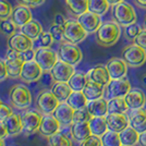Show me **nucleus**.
<instances>
[{
    "instance_id": "obj_1",
    "label": "nucleus",
    "mask_w": 146,
    "mask_h": 146,
    "mask_svg": "<svg viewBox=\"0 0 146 146\" xmlns=\"http://www.w3.org/2000/svg\"><path fill=\"white\" fill-rule=\"evenodd\" d=\"M121 36V25L116 21H107L96 32V42L103 47L113 46Z\"/></svg>"
},
{
    "instance_id": "obj_2",
    "label": "nucleus",
    "mask_w": 146,
    "mask_h": 146,
    "mask_svg": "<svg viewBox=\"0 0 146 146\" xmlns=\"http://www.w3.org/2000/svg\"><path fill=\"white\" fill-rule=\"evenodd\" d=\"M112 18L118 24L125 27L133 23H136L137 15L132 5L125 1H121L112 7Z\"/></svg>"
},
{
    "instance_id": "obj_3",
    "label": "nucleus",
    "mask_w": 146,
    "mask_h": 146,
    "mask_svg": "<svg viewBox=\"0 0 146 146\" xmlns=\"http://www.w3.org/2000/svg\"><path fill=\"white\" fill-rule=\"evenodd\" d=\"M11 106L17 109H25L32 104V93L27 86L17 84L11 87L9 93Z\"/></svg>"
},
{
    "instance_id": "obj_4",
    "label": "nucleus",
    "mask_w": 146,
    "mask_h": 146,
    "mask_svg": "<svg viewBox=\"0 0 146 146\" xmlns=\"http://www.w3.org/2000/svg\"><path fill=\"white\" fill-rule=\"evenodd\" d=\"M58 59L64 61L71 66H76L83 59L82 50L76 44H71L68 42H63L60 44L58 48Z\"/></svg>"
},
{
    "instance_id": "obj_5",
    "label": "nucleus",
    "mask_w": 146,
    "mask_h": 146,
    "mask_svg": "<svg viewBox=\"0 0 146 146\" xmlns=\"http://www.w3.org/2000/svg\"><path fill=\"white\" fill-rule=\"evenodd\" d=\"M122 59L125 61L129 67H142L146 62V50L136 44H131L123 48Z\"/></svg>"
},
{
    "instance_id": "obj_6",
    "label": "nucleus",
    "mask_w": 146,
    "mask_h": 146,
    "mask_svg": "<svg viewBox=\"0 0 146 146\" xmlns=\"http://www.w3.org/2000/svg\"><path fill=\"white\" fill-rule=\"evenodd\" d=\"M131 90V84L128 78L122 79L111 80L110 83L105 87L106 93V99H112V98H124V96Z\"/></svg>"
},
{
    "instance_id": "obj_7",
    "label": "nucleus",
    "mask_w": 146,
    "mask_h": 146,
    "mask_svg": "<svg viewBox=\"0 0 146 146\" xmlns=\"http://www.w3.org/2000/svg\"><path fill=\"white\" fill-rule=\"evenodd\" d=\"M24 62L25 60L22 56V52L9 48L6 57L7 70H8L9 78H11V79L20 78Z\"/></svg>"
},
{
    "instance_id": "obj_8",
    "label": "nucleus",
    "mask_w": 146,
    "mask_h": 146,
    "mask_svg": "<svg viewBox=\"0 0 146 146\" xmlns=\"http://www.w3.org/2000/svg\"><path fill=\"white\" fill-rule=\"evenodd\" d=\"M64 27V42L71 44H79L87 36V32L79 23V21H67Z\"/></svg>"
},
{
    "instance_id": "obj_9",
    "label": "nucleus",
    "mask_w": 146,
    "mask_h": 146,
    "mask_svg": "<svg viewBox=\"0 0 146 146\" xmlns=\"http://www.w3.org/2000/svg\"><path fill=\"white\" fill-rule=\"evenodd\" d=\"M43 120V115L40 111L36 110H29L22 115V125L23 130L22 133L24 135H31L38 131L40 123Z\"/></svg>"
},
{
    "instance_id": "obj_10",
    "label": "nucleus",
    "mask_w": 146,
    "mask_h": 146,
    "mask_svg": "<svg viewBox=\"0 0 146 146\" xmlns=\"http://www.w3.org/2000/svg\"><path fill=\"white\" fill-rule=\"evenodd\" d=\"M60 102L55 96V94L51 91L42 92L36 99V107L38 111H40L44 115H50L58 107Z\"/></svg>"
},
{
    "instance_id": "obj_11",
    "label": "nucleus",
    "mask_w": 146,
    "mask_h": 146,
    "mask_svg": "<svg viewBox=\"0 0 146 146\" xmlns=\"http://www.w3.org/2000/svg\"><path fill=\"white\" fill-rule=\"evenodd\" d=\"M34 60L40 66L43 71H50L56 64V62L58 61V54L50 47L49 48L39 47L35 51Z\"/></svg>"
},
{
    "instance_id": "obj_12",
    "label": "nucleus",
    "mask_w": 146,
    "mask_h": 146,
    "mask_svg": "<svg viewBox=\"0 0 146 146\" xmlns=\"http://www.w3.org/2000/svg\"><path fill=\"white\" fill-rule=\"evenodd\" d=\"M74 72V66H71L64 61L58 60L50 70V75L55 82H68Z\"/></svg>"
},
{
    "instance_id": "obj_13",
    "label": "nucleus",
    "mask_w": 146,
    "mask_h": 146,
    "mask_svg": "<svg viewBox=\"0 0 146 146\" xmlns=\"http://www.w3.org/2000/svg\"><path fill=\"white\" fill-rule=\"evenodd\" d=\"M42 74H43V69L36 61H25L23 68H22V71H21L20 79L25 83H33L40 79Z\"/></svg>"
},
{
    "instance_id": "obj_14",
    "label": "nucleus",
    "mask_w": 146,
    "mask_h": 146,
    "mask_svg": "<svg viewBox=\"0 0 146 146\" xmlns=\"http://www.w3.org/2000/svg\"><path fill=\"white\" fill-rule=\"evenodd\" d=\"M78 21H79L80 24L84 27V30L87 32V34L96 33L98 29L100 27V25L103 24L102 23V15H98V14L93 13L91 11H86L85 13L79 15Z\"/></svg>"
},
{
    "instance_id": "obj_15",
    "label": "nucleus",
    "mask_w": 146,
    "mask_h": 146,
    "mask_svg": "<svg viewBox=\"0 0 146 146\" xmlns=\"http://www.w3.org/2000/svg\"><path fill=\"white\" fill-rule=\"evenodd\" d=\"M52 116L59 121L61 127H69L73 123V116H74V109L66 102L60 103L58 107L52 112Z\"/></svg>"
},
{
    "instance_id": "obj_16",
    "label": "nucleus",
    "mask_w": 146,
    "mask_h": 146,
    "mask_svg": "<svg viewBox=\"0 0 146 146\" xmlns=\"http://www.w3.org/2000/svg\"><path fill=\"white\" fill-rule=\"evenodd\" d=\"M106 68L109 72L111 80L122 79L128 72V64L121 58H111L106 63Z\"/></svg>"
},
{
    "instance_id": "obj_17",
    "label": "nucleus",
    "mask_w": 146,
    "mask_h": 146,
    "mask_svg": "<svg viewBox=\"0 0 146 146\" xmlns=\"http://www.w3.org/2000/svg\"><path fill=\"white\" fill-rule=\"evenodd\" d=\"M108 130L112 132L120 133L130 125L129 117L125 113H108L106 116Z\"/></svg>"
},
{
    "instance_id": "obj_18",
    "label": "nucleus",
    "mask_w": 146,
    "mask_h": 146,
    "mask_svg": "<svg viewBox=\"0 0 146 146\" xmlns=\"http://www.w3.org/2000/svg\"><path fill=\"white\" fill-rule=\"evenodd\" d=\"M8 47L10 49H14L17 51L23 52L25 50L33 48V39L24 35L22 32L15 33L8 39Z\"/></svg>"
},
{
    "instance_id": "obj_19",
    "label": "nucleus",
    "mask_w": 146,
    "mask_h": 146,
    "mask_svg": "<svg viewBox=\"0 0 146 146\" xmlns=\"http://www.w3.org/2000/svg\"><path fill=\"white\" fill-rule=\"evenodd\" d=\"M124 100L128 105L129 109L137 110L145 106L146 95L141 88H131L124 96Z\"/></svg>"
},
{
    "instance_id": "obj_20",
    "label": "nucleus",
    "mask_w": 146,
    "mask_h": 146,
    "mask_svg": "<svg viewBox=\"0 0 146 146\" xmlns=\"http://www.w3.org/2000/svg\"><path fill=\"white\" fill-rule=\"evenodd\" d=\"M61 124L59 121L52 116V113L50 115H45L43 116V120L40 123V127L38 129V132L40 135H43L45 137H50L51 135L59 132Z\"/></svg>"
},
{
    "instance_id": "obj_21",
    "label": "nucleus",
    "mask_w": 146,
    "mask_h": 146,
    "mask_svg": "<svg viewBox=\"0 0 146 146\" xmlns=\"http://www.w3.org/2000/svg\"><path fill=\"white\" fill-rule=\"evenodd\" d=\"M87 76L90 81H93L95 83H98L100 85L106 86L108 85L111 81V78L109 75V72L107 70L106 66L103 64H97L87 72Z\"/></svg>"
},
{
    "instance_id": "obj_22",
    "label": "nucleus",
    "mask_w": 146,
    "mask_h": 146,
    "mask_svg": "<svg viewBox=\"0 0 146 146\" xmlns=\"http://www.w3.org/2000/svg\"><path fill=\"white\" fill-rule=\"evenodd\" d=\"M10 19L17 26L22 27L23 25L32 20V12H31L30 7L25 5H18L17 7H14Z\"/></svg>"
},
{
    "instance_id": "obj_23",
    "label": "nucleus",
    "mask_w": 146,
    "mask_h": 146,
    "mask_svg": "<svg viewBox=\"0 0 146 146\" xmlns=\"http://www.w3.org/2000/svg\"><path fill=\"white\" fill-rule=\"evenodd\" d=\"M86 108L92 117H106L108 115V99L102 97L88 100Z\"/></svg>"
},
{
    "instance_id": "obj_24",
    "label": "nucleus",
    "mask_w": 146,
    "mask_h": 146,
    "mask_svg": "<svg viewBox=\"0 0 146 146\" xmlns=\"http://www.w3.org/2000/svg\"><path fill=\"white\" fill-rule=\"evenodd\" d=\"M130 127L136 130L139 133H143L146 131V110L141 108L133 110L129 116Z\"/></svg>"
},
{
    "instance_id": "obj_25",
    "label": "nucleus",
    "mask_w": 146,
    "mask_h": 146,
    "mask_svg": "<svg viewBox=\"0 0 146 146\" xmlns=\"http://www.w3.org/2000/svg\"><path fill=\"white\" fill-rule=\"evenodd\" d=\"M92 135L88 122H73L71 124V136L75 142L82 143Z\"/></svg>"
},
{
    "instance_id": "obj_26",
    "label": "nucleus",
    "mask_w": 146,
    "mask_h": 146,
    "mask_svg": "<svg viewBox=\"0 0 146 146\" xmlns=\"http://www.w3.org/2000/svg\"><path fill=\"white\" fill-rule=\"evenodd\" d=\"M3 124L6 125L8 133L11 136H15L22 133L23 125H22V116H20L18 113L12 112L7 119L3 120Z\"/></svg>"
},
{
    "instance_id": "obj_27",
    "label": "nucleus",
    "mask_w": 146,
    "mask_h": 146,
    "mask_svg": "<svg viewBox=\"0 0 146 146\" xmlns=\"http://www.w3.org/2000/svg\"><path fill=\"white\" fill-rule=\"evenodd\" d=\"M82 92L84 93L87 100H94V99L102 98L105 95V86L88 80L87 84L85 85L84 90Z\"/></svg>"
},
{
    "instance_id": "obj_28",
    "label": "nucleus",
    "mask_w": 146,
    "mask_h": 146,
    "mask_svg": "<svg viewBox=\"0 0 146 146\" xmlns=\"http://www.w3.org/2000/svg\"><path fill=\"white\" fill-rule=\"evenodd\" d=\"M91 132L94 135L103 136L104 134L108 131V124L106 117H92V119L88 121Z\"/></svg>"
},
{
    "instance_id": "obj_29",
    "label": "nucleus",
    "mask_w": 146,
    "mask_h": 146,
    "mask_svg": "<svg viewBox=\"0 0 146 146\" xmlns=\"http://www.w3.org/2000/svg\"><path fill=\"white\" fill-rule=\"evenodd\" d=\"M50 91L55 94V96L58 98L60 103H66L73 92L70 85L68 84V82H56Z\"/></svg>"
},
{
    "instance_id": "obj_30",
    "label": "nucleus",
    "mask_w": 146,
    "mask_h": 146,
    "mask_svg": "<svg viewBox=\"0 0 146 146\" xmlns=\"http://www.w3.org/2000/svg\"><path fill=\"white\" fill-rule=\"evenodd\" d=\"M21 32L27 37H30L31 39L35 40L43 33V26L38 21L31 20L30 22H27L26 24H24L21 27Z\"/></svg>"
},
{
    "instance_id": "obj_31",
    "label": "nucleus",
    "mask_w": 146,
    "mask_h": 146,
    "mask_svg": "<svg viewBox=\"0 0 146 146\" xmlns=\"http://www.w3.org/2000/svg\"><path fill=\"white\" fill-rule=\"evenodd\" d=\"M87 82H88L87 73L74 72L71 79L68 81V84L70 85L73 92H82L87 84Z\"/></svg>"
},
{
    "instance_id": "obj_32",
    "label": "nucleus",
    "mask_w": 146,
    "mask_h": 146,
    "mask_svg": "<svg viewBox=\"0 0 146 146\" xmlns=\"http://www.w3.org/2000/svg\"><path fill=\"white\" fill-rule=\"evenodd\" d=\"M120 140H121L122 145H131L134 146L136 144H139V139H140V133L134 130L133 128H131L129 125L127 129H124L123 131H121L120 133Z\"/></svg>"
},
{
    "instance_id": "obj_33",
    "label": "nucleus",
    "mask_w": 146,
    "mask_h": 146,
    "mask_svg": "<svg viewBox=\"0 0 146 146\" xmlns=\"http://www.w3.org/2000/svg\"><path fill=\"white\" fill-rule=\"evenodd\" d=\"M66 6L73 15L79 17L88 11V0H66Z\"/></svg>"
},
{
    "instance_id": "obj_34",
    "label": "nucleus",
    "mask_w": 146,
    "mask_h": 146,
    "mask_svg": "<svg viewBox=\"0 0 146 146\" xmlns=\"http://www.w3.org/2000/svg\"><path fill=\"white\" fill-rule=\"evenodd\" d=\"M67 103L72 107L74 110L83 109L87 106V98L85 97L83 92H72L68 98Z\"/></svg>"
},
{
    "instance_id": "obj_35",
    "label": "nucleus",
    "mask_w": 146,
    "mask_h": 146,
    "mask_svg": "<svg viewBox=\"0 0 146 146\" xmlns=\"http://www.w3.org/2000/svg\"><path fill=\"white\" fill-rule=\"evenodd\" d=\"M129 107L124 98H112L108 100V113H127Z\"/></svg>"
},
{
    "instance_id": "obj_36",
    "label": "nucleus",
    "mask_w": 146,
    "mask_h": 146,
    "mask_svg": "<svg viewBox=\"0 0 146 146\" xmlns=\"http://www.w3.org/2000/svg\"><path fill=\"white\" fill-rule=\"evenodd\" d=\"M109 2L107 0H88V11L104 15L109 10Z\"/></svg>"
},
{
    "instance_id": "obj_37",
    "label": "nucleus",
    "mask_w": 146,
    "mask_h": 146,
    "mask_svg": "<svg viewBox=\"0 0 146 146\" xmlns=\"http://www.w3.org/2000/svg\"><path fill=\"white\" fill-rule=\"evenodd\" d=\"M49 146H72L73 142L70 136L63 132H57L56 134L48 137Z\"/></svg>"
},
{
    "instance_id": "obj_38",
    "label": "nucleus",
    "mask_w": 146,
    "mask_h": 146,
    "mask_svg": "<svg viewBox=\"0 0 146 146\" xmlns=\"http://www.w3.org/2000/svg\"><path fill=\"white\" fill-rule=\"evenodd\" d=\"M102 142H103V146H121L122 145L119 133L112 132V131H109V130L102 136Z\"/></svg>"
},
{
    "instance_id": "obj_39",
    "label": "nucleus",
    "mask_w": 146,
    "mask_h": 146,
    "mask_svg": "<svg viewBox=\"0 0 146 146\" xmlns=\"http://www.w3.org/2000/svg\"><path fill=\"white\" fill-rule=\"evenodd\" d=\"M15 30H17V25L12 22V20L7 19V20H1L0 21V32L3 35H8V36H12L13 34H15Z\"/></svg>"
},
{
    "instance_id": "obj_40",
    "label": "nucleus",
    "mask_w": 146,
    "mask_h": 146,
    "mask_svg": "<svg viewBox=\"0 0 146 146\" xmlns=\"http://www.w3.org/2000/svg\"><path fill=\"white\" fill-rule=\"evenodd\" d=\"M13 8L8 0H0V21L11 18Z\"/></svg>"
},
{
    "instance_id": "obj_41",
    "label": "nucleus",
    "mask_w": 146,
    "mask_h": 146,
    "mask_svg": "<svg viewBox=\"0 0 146 146\" xmlns=\"http://www.w3.org/2000/svg\"><path fill=\"white\" fill-rule=\"evenodd\" d=\"M141 31H142V27L139 24H136V23H133V24L129 25V26H125V30H124L125 38L128 40L134 42V39L137 37V35L141 33Z\"/></svg>"
},
{
    "instance_id": "obj_42",
    "label": "nucleus",
    "mask_w": 146,
    "mask_h": 146,
    "mask_svg": "<svg viewBox=\"0 0 146 146\" xmlns=\"http://www.w3.org/2000/svg\"><path fill=\"white\" fill-rule=\"evenodd\" d=\"M50 34L52 35L54 39L56 42H62L64 40V27L63 25H58L52 23V25L50 26Z\"/></svg>"
},
{
    "instance_id": "obj_43",
    "label": "nucleus",
    "mask_w": 146,
    "mask_h": 146,
    "mask_svg": "<svg viewBox=\"0 0 146 146\" xmlns=\"http://www.w3.org/2000/svg\"><path fill=\"white\" fill-rule=\"evenodd\" d=\"M54 37L50 34V32H43L40 34V36L37 38V43L39 47H44V48H49L52 43H54Z\"/></svg>"
},
{
    "instance_id": "obj_44",
    "label": "nucleus",
    "mask_w": 146,
    "mask_h": 146,
    "mask_svg": "<svg viewBox=\"0 0 146 146\" xmlns=\"http://www.w3.org/2000/svg\"><path fill=\"white\" fill-rule=\"evenodd\" d=\"M92 119L91 113L88 112L87 108L74 110V116H73V122H88Z\"/></svg>"
},
{
    "instance_id": "obj_45",
    "label": "nucleus",
    "mask_w": 146,
    "mask_h": 146,
    "mask_svg": "<svg viewBox=\"0 0 146 146\" xmlns=\"http://www.w3.org/2000/svg\"><path fill=\"white\" fill-rule=\"evenodd\" d=\"M81 146H103L102 137L92 134V135H90L86 140H84L81 143Z\"/></svg>"
},
{
    "instance_id": "obj_46",
    "label": "nucleus",
    "mask_w": 146,
    "mask_h": 146,
    "mask_svg": "<svg viewBox=\"0 0 146 146\" xmlns=\"http://www.w3.org/2000/svg\"><path fill=\"white\" fill-rule=\"evenodd\" d=\"M13 112L12 106H9L7 104H3L0 106V121H3Z\"/></svg>"
},
{
    "instance_id": "obj_47",
    "label": "nucleus",
    "mask_w": 146,
    "mask_h": 146,
    "mask_svg": "<svg viewBox=\"0 0 146 146\" xmlns=\"http://www.w3.org/2000/svg\"><path fill=\"white\" fill-rule=\"evenodd\" d=\"M134 44L139 45L140 47L146 50V29H142L141 33L134 39Z\"/></svg>"
},
{
    "instance_id": "obj_48",
    "label": "nucleus",
    "mask_w": 146,
    "mask_h": 146,
    "mask_svg": "<svg viewBox=\"0 0 146 146\" xmlns=\"http://www.w3.org/2000/svg\"><path fill=\"white\" fill-rule=\"evenodd\" d=\"M8 70H7L6 60L0 58V82H3L8 78Z\"/></svg>"
},
{
    "instance_id": "obj_49",
    "label": "nucleus",
    "mask_w": 146,
    "mask_h": 146,
    "mask_svg": "<svg viewBox=\"0 0 146 146\" xmlns=\"http://www.w3.org/2000/svg\"><path fill=\"white\" fill-rule=\"evenodd\" d=\"M19 2L21 5H25V6L30 7V8H35V7L43 5L45 0H19Z\"/></svg>"
},
{
    "instance_id": "obj_50",
    "label": "nucleus",
    "mask_w": 146,
    "mask_h": 146,
    "mask_svg": "<svg viewBox=\"0 0 146 146\" xmlns=\"http://www.w3.org/2000/svg\"><path fill=\"white\" fill-rule=\"evenodd\" d=\"M22 56L24 58L25 61H30V60H34L35 59V51L33 50V48L29 49V50H25L22 52Z\"/></svg>"
},
{
    "instance_id": "obj_51",
    "label": "nucleus",
    "mask_w": 146,
    "mask_h": 146,
    "mask_svg": "<svg viewBox=\"0 0 146 146\" xmlns=\"http://www.w3.org/2000/svg\"><path fill=\"white\" fill-rule=\"evenodd\" d=\"M66 22H67V20H66V18H64L61 13H57L55 15V18H54V23H55V24L64 25Z\"/></svg>"
},
{
    "instance_id": "obj_52",
    "label": "nucleus",
    "mask_w": 146,
    "mask_h": 146,
    "mask_svg": "<svg viewBox=\"0 0 146 146\" xmlns=\"http://www.w3.org/2000/svg\"><path fill=\"white\" fill-rule=\"evenodd\" d=\"M8 135H9V133H8V130H7L6 125L3 124V122L0 121V137L6 139Z\"/></svg>"
},
{
    "instance_id": "obj_53",
    "label": "nucleus",
    "mask_w": 146,
    "mask_h": 146,
    "mask_svg": "<svg viewBox=\"0 0 146 146\" xmlns=\"http://www.w3.org/2000/svg\"><path fill=\"white\" fill-rule=\"evenodd\" d=\"M139 145L146 146V131L143 133H140V139H139Z\"/></svg>"
},
{
    "instance_id": "obj_54",
    "label": "nucleus",
    "mask_w": 146,
    "mask_h": 146,
    "mask_svg": "<svg viewBox=\"0 0 146 146\" xmlns=\"http://www.w3.org/2000/svg\"><path fill=\"white\" fill-rule=\"evenodd\" d=\"M134 3L139 7L140 9L146 10V0H134Z\"/></svg>"
},
{
    "instance_id": "obj_55",
    "label": "nucleus",
    "mask_w": 146,
    "mask_h": 146,
    "mask_svg": "<svg viewBox=\"0 0 146 146\" xmlns=\"http://www.w3.org/2000/svg\"><path fill=\"white\" fill-rule=\"evenodd\" d=\"M107 1L109 2L110 6H115V5L119 3V2H121V1H123V0H107Z\"/></svg>"
},
{
    "instance_id": "obj_56",
    "label": "nucleus",
    "mask_w": 146,
    "mask_h": 146,
    "mask_svg": "<svg viewBox=\"0 0 146 146\" xmlns=\"http://www.w3.org/2000/svg\"><path fill=\"white\" fill-rule=\"evenodd\" d=\"M0 146H6V144H5V139H2V137H0Z\"/></svg>"
},
{
    "instance_id": "obj_57",
    "label": "nucleus",
    "mask_w": 146,
    "mask_h": 146,
    "mask_svg": "<svg viewBox=\"0 0 146 146\" xmlns=\"http://www.w3.org/2000/svg\"><path fill=\"white\" fill-rule=\"evenodd\" d=\"M142 82H143V84H144V86L146 87V74L143 76V79H142Z\"/></svg>"
},
{
    "instance_id": "obj_58",
    "label": "nucleus",
    "mask_w": 146,
    "mask_h": 146,
    "mask_svg": "<svg viewBox=\"0 0 146 146\" xmlns=\"http://www.w3.org/2000/svg\"><path fill=\"white\" fill-rule=\"evenodd\" d=\"M1 105H2V100H1V99H0V106H1Z\"/></svg>"
},
{
    "instance_id": "obj_59",
    "label": "nucleus",
    "mask_w": 146,
    "mask_h": 146,
    "mask_svg": "<svg viewBox=\"0 0 146 146\" xmlns=\"http://www.w3.org/2000/svg\"><path fill=\"white\" fill-rule=\"evenodd\" d=\"M121 146H131V145H121Z\"/></svg>"
},
{
    "instance_id": "obj_60",
    "label": "nucleus",
    "mask_w": 146,
    "mask_h": 146,
    "mask_svg": "<svg viewBox=\"0 0 146 146\" xmlns=\"http://www.w3.org/2000/svg\"><path fill=\"white\" fill-rule=\"evenodd\" d=\"M145 24H146V18H145Z\"/></svg>"
}]
</instances>
